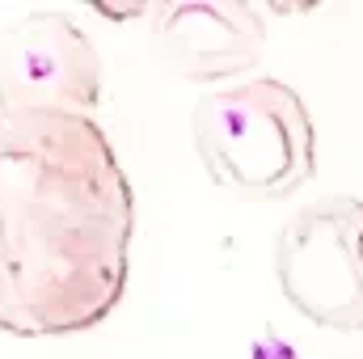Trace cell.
Here are the masks:
<instances>
[{"label": "cell", "mask_w": 363, "mask_h": 359, "mask_svg": "<svg viewBox=\"0 0 363 359\" xmlns=\"http://www.w3.org/2000/svg\"><path fill=\"white\" fill-rule=\"evenodd\" d=\"M101 55L72 13L34 9L0 30V114H93Z\"/></svg>", "instance_id": "cell-4"}, {"label": "cell", "mask_w": 363, "mask_h": 359, "mask_svg": "<svg viewBox=\"0 0 363 359\" xmlns=\"http://www.w3.org/2000/svg\"><path fill=\"white\" fill-rule=\"evenodd\" d=\"M0 245H4V216H0Z\"/></svg>", "instance_id": "cell-6"}, {"label": "cell", "mask_w": 363, "mask_h": 359, "mask_svg": "<svg viewBox=\"0 0 363 359\" xmlns=\"http://www.w3.org/2000/svg\"><path fill=\"white\" fill-rule=\"evenodd\" d=\"M190 140L216 186L258 199L296 194L317 165V127L304 97L262 72L203 93L190 110Z\"/></svg>", "instance_id": "cell-2"}, {"label": "cell", "mask_w": 363, "mask_h": 359, "mask_svg": "<svg viewBox=\"0 0 363 359\" xmlns=\"http://www.w3.org/2000/svg\"><path fill=\"white\" fill-rule=\"evenodd\" d=\"M0 330L64 338L114 313L131 186L93 114H0Z\"/></svg>", "instance_id": "cell-1"}, {"label": "cell", "mask_w": 363, "mask_h": 359, "mask_svg": "<svg viewBox=\"0 0 363 359\" xmlns=\"http://www.w3.org/2000/svg\"><path fill=\"white\" fill-rule=\"evenodd\" d=\"M283 300L313 326L363 330V199L321 194L296 207L271 241Z\"/></svg>", "instance_id": "cell-3"}, {"label": "cell", "mask_w": 363, "mask_h": 359, "mask_svg": "<svg viewBox=\"0 0 363 359\" xmlns=\"http://www.w3.org/2000/svg\"><path fill=\"white\" fill-rule=\"evenodd\" d=\"M157 51L182 81L220 89L245 77L267 55V21L254 4L237 0H182L152 9Z\"/></svg>", "instance_id": "cell-5"}]
</instances>
